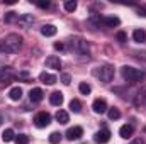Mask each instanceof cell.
I'll list each match as a JSON object with an SVG mask.
<instances>
[{
	"label": "cell",
	"mask_w": 146,
	"mask_h": 144,
	"mask_svg": "<svg viewBox=\"0 0 146 144\" xmlns=\"http://www.w3.org/2000/svg\"><path fill=\"white\" fill-rule=\"evenodd\" d=\"M22 49V37L15 32L12 34H7V36L2 39V44H0V51L7 53V54H15Z\"/></svg>",
	"instance_id": "6da1fadb"
},
{
	"label": "cell",
	"mask_w": 146,
	"mask_h": 144,
	"mask_svg": "<svg viewBox=\"0 0 146 144\" xmlns=\"http://www.w3.org/2000/svg\"><path fill=\"white\" fill-rule=\"evenodd\" d=\"M122 78L129 83H138V81H143L146 78V73L138 70V68H133V66H122Z\"/></svg>",
	"instance_id": "7a4b0ae2"
},
{
	"label": "cell",
	"mask_w": 146,
	"mask_h": 144,
	"mask_svg": "<svg viewBox=\"0 0 146 144\" xmlns=\"http://www.w3.org/2000/svg\"><path fill=\"white\" fill-rule=\"evenodd\" d=\"M68 48H70L72 53H76V54H88V44H87V41L78 36L72 37L68 41Z\"/></svg>",
	"instance_id": "3957f363"
},
{
	"label": "cell",
	"mask_w": 146,
	"mask_h": 144,
	"mask_svg": "<svg viewBox=\"0 0 146 144\" xmlns=\"http://www.w3.org/2000/svg\"><path fill=\"white\" fill-rule=\"evenodd\" d=\"M94 75L100 80V81H104V83H110L112 81V78H114V66H110V65H104V66H100V68H97Z\"/></svg>",
	"instance_id": "277c9868"
},
{
	"label": "cell",
	"mask_w": 146,
	"mask_h": 144,
	"mask_svg": "<svg viewBox=\"0 0 146 144\" xmlns=\"http://www.w3.org/2000/svg\"><path fill=\"white\" fill-rule=\"evenodd\" d=\"M15 78V71L10 66H2L0 68V83H10Z\"/></svg>",
	"instance_id": "5b68a950"
},
{
	"label": "cell",
	"mask_w": 146,
	"mask_h": 144,
	"mask_svg": "<svg viewBox=\"0 0 146 144\" xmlns=\"http://www.w3.org/2000/svg\"><path fill=\"white\" fill-rule=\"evenodd\" d=\"M34 122H36L37 127H46V126L51 124V115L48 112H39L36 115V119H34Z\"/></svg>",
	"instance_id": "8992f818"
},
{
	"label": "cell",
	"mask_w": 146,
	"mask_h": 144,
	"mask_svg": "<svg viewBox=\"0 0 146 144\" xmlns=\"http://www.w3.org/2000/svg\"><path fill=\"white\" fill-rule=\"evenodd\" d=\"M92 108L95 114H104V112H107V102L104 98H97V100H94Z\"/></svg>",
	"instance_id": "52a82bcc"
},
{
	"label": "cell",
	"mask_w": 146,
	"mask_h": 144,
	"mask_svg": "<svg viewBox=\"0 0 146 144\" xmlns=\"http://www.w3.org/2000/svg\"><path fill=\"white\" fill-rule=\"evenodd\" d=\"M95 143L99 144H107L110 141V132L107 131V129H102V131H99L97 134H95Z\"/></svg>",
	"instance_id": "ba28073f"
},
{
	"label": "cell",
	"mask_w": 146,
	"mask_h": 144,
	"mask_svg": "<svg viewBox=\"0 0 146 144\" xmlns=\"http://www.w3.org/2000/svg\"><path fill=\"white\" fill-rule=\"evenodd\" d=\"M100 22H102L106 27H117V26L121 24L119 17H115V15H110V17H100Z\"/></svg>",
	"instance_id": "9c48e42d"
},
{
	"label": "cell",
	"mask_w": 146,
	"mask_h": 144,
	"mask_svg": "<svg viewBox=\"0 0 146 144\" xmlns=\"http://www.w3.org/2000/svg\"><path fill=\"white\" fill-rule=\"evenodd\" d=\"M82 136H83V129L78 127V126H75V127H72V129H68V132H66V137H68L70 141H73V139H80Z\"/></svg>",
	"instance_id": "30bf717a"
},
{
	"label": "cell",
	"mask_w": 146,
	"mask_h": 144,
	"mask_svg": "<svg viewBox=\"0 0 146 144\" xmlns=\"http://www.w3.org/2000/svg\"><path fill=\"white\" fill-rule=\"evenodd\" d=\"M42 97H44V93H42V90H41V88H33V90L29 92V100H31L33 104L41 102V100H42Z\"/></svg>",
	"instance_id": "8fae6325"
},
{
	"label": "cell",
	"mask_w": 146,
	"mask_h": 144,
	"mask_svg": "<svg viewBox=\"0 0 146 144\" xmlns=\"http://www.w3.org/2000/svg\"><path fill=\"white\" fill-rule=\"evenodd\" d=\"M46 66L53 68V70H60L61 68V59L58 56H49V58H46Z\"/></svg>",
	"instance_id": "7c38bea8"
},
{
	"label": "cell",
	"mask_w": 146,
	"mask_h": 144,
	"mask_svg": "<svg viewBox=\"0 0 146 144\" xmlns=\"http://www.w3.org/2000/svg\"><path fill=\"white\" fill-rule=\"evenodd\" d=\"M39 80H41L42 83H46V85H53V83H56V81H58V78H56L54 75L46 73V71H42L41 75H39Z\"/></svg>",
	"instance_id": "4fadbf2b"
},
{
	"label": "cell",
	"mask_w": 146,
	"mask_h": 144,
	"mask_svg": "<svg viewBox=\"0 0 146 144\" xmlns=\"http://www.w3.org/2000/svg\"><path fill=\"white\" fill-rule=\"evenodd\" d=\"M133 132H134V127H133L131 124H126V126H122V127L119 129V136H121V137H124V139L131 137V136H133Z\"/></svg>",
	"instance_id": "5bb4252c"
},
{
	"label": "cell",
	"mask_w": 146,
	"mask_h": 144,
	"mask_svg": "<svg viewBox=\"0 0 146 144\" xmlns=\"http://www.w3.org/2000/svg\"><path fill=\"white\" fill-rule=\"evenodd\" d=\"M134 105H136V107L146 105V87L143 88V90L138 92V95H136V98H134Z\"/></svg>",
	"instance_id": "9a60e30c"
},
{
	"label": "cell",
	"mask_w": 146,
	"mask_h": 144,
	"mask_svg": "<svg viewBox=\"0 0 146 144\" xmlns=\"http://www.w3.org/2000/svg\"><path fill=\"white\" fill-rule=\"evenodd\" d=\"M56 31H58V29H56L53 24H46V26H42V27H41V34H42V36H46V37L54 36V34H56Z\"/></svg>",
	"instance_id": "2e32d148"
},
{
	"label": "cell",
	"mask_w": 146,
	"mask_h": 144,
	"mask_svg": "<svg viewBox=\"0 0 146 144\" xmlns=\"http://www.w3.org/2000/svg\"><path fill=\"white\" fill-rule=\"evenodd\" d=\"M9 97H10V100H14V102L21 100V98H22V88H21V87H14V88H10Z\"/></svg>",
	"instance_id": "e0dca14e"
},
{
	"label": "cell",
	"mask_w": 146,
	"mask_h": 144,
	"mask_svg": "<svg viewBox=\"0 0 146 144\" xmlns=\"http://www.w3.org/2000/svg\"><path fill=\"white\" fill-rule=\"evenodd\" d=\"M49 102H51V105H61L63 104V93L61 92H53L51 93V97H49Z\"/></svg>",
	"instance_id": "ac0fdd59"
},
{
	"label": "cell",
	"mask_w": 146,
	"mask_h": 144,
	"mask_svg": "<svg viewBox=\"0 0 146 144\" xmlns=\"http://www.w3.org/2000/svg\"><path fill=\"white\" fill-rule=\"evenodd\" d=\"M133 39H134L136 42H145L146 41V31H143V29H136V31L133 32Z\"/></svg>",
	"instance_id": "d6986e66"
},
{
	"label": "cell",
	"mask_w": 146,
	"mask_h": 144,
	"mask_svg": "<svg viewBox=\"0 0 146 144\" xmlns=\"http://www.w3.org/2000/svg\"><path fill=\"white\" fill-rule=\"evenodd\" d=\"M33 20H34V17H33V15H29V14L19 15V19H17V22H19V24H22L24 27H27V26H29V24H31Z\"/></svg>",
	"instance_id": "ffe728a7"
},
{
	"label": "cell",
	"mask_w": 146,
	"mask_h": 144,
	"mask_svg": "<svg viewBox=\"0 0 146 144\" xmlns=\"http://www.w3.org/2000/svg\"><path fill=\"white\" fill-rule=\"evenodd\" d=\"M54 117H56V120H58L60 124H66L68 119H70V117H68V112H65V110H58Z\"/></svg>",
	"instance_id": "44dd1931"
},
{
	"label": "cell",
	"mask_w": 146,
	"mask_h": 144,
	"mask_svg": "<svg viewBox=\"0 0 146 144\" xmlns=\"http://www.w3.org/2000/svg\"><path fill=\"white\" fill-rule=\"evenodd\" d=\"M2 139H3V143H10V141H14V139H15L14 131H12V129H5L3 134H2Z\"/></svg>",
	"instance_id": "7402d4cb"
},
{
	"label": "cell",
	"mask_w": 146,
	"mask_h": 144,
	"mask_svg": "<svg viewBox=\"0 0 146 144\" xmlns=\"http://www.w3.org/2000/svg\"><path fill=\"white\" fill-rule=\"evenodd\" d=\"M78 90H80L82 95H88V93L92 92V87H90L88 83H80V85H78Z\"/></svg>",
	"instance_id": "603a6c76"
},
{
	"label": "cell",
	"mask_w": 146,
	"mask_h": 144,
	"mask_svg": "<svg viewBox=\"0 0 146 144\" xmlns=\"http://www.w3.org/2000/svg\"><path fill=\"white\" fill-rule=\"evenodd\" d=\"M70 108H72L75 114H78L80 110H82V104H80V100H76V98H73L72 102H70Z\"/></svg>",
	"instance_id": "cb8c5ba5"
},
{
	"label": "cell",
	"mask_w": 146,
	"mask_h": 144,
	"mask_svg": "<svg viewBox=\"0 0 146 144\" xmlns=\"http://www.w3.org/2000/svg\"><path fill=\"white\" fill-rule=\"evenodd\" d=\"M76 7H78V5H76L75 0H68V2H65V10H66V12H75Z\"/></svg>",
	"instance_id": "d4e9b609"
},
{
	"label": "cell",
	"mask_w": 146,
	"mask_h": 144,
	"mask_svg": "<svg viewBox=\"0 0 146 144\" xmlns=\"http://www.w3.org/2000/svg\"><path fill=\"white\" fill-rule=\"evenodd\" d=\"M107 115H109V119H110V120H117V119L121 117V112H119L117 108L114 107V108H109V112H107Z\"/></svg>",
	"instance_id": "484cf974"
},
{
	"label": "cell",
	"mask_w": 146,
	"mask_h": 144,
	"mask_svg": "<svg viewBox=\"0 0 146 144\" xmlns=\"http://www.w3.org/2000/svg\"><path fill=\"white\" fill-rule=\"evenodd\" d=\"M60 141H61V134L60 132H51L49 134V143L51 144H60Z\"/></svg>",
	"instance_id": "4316f807"
},
{
	"label": "cell",
	"mask_w": 146,
	"mask_h": 144,
	"mask_svg": "<svg viewBox=\"0 0 146 144\" xmlns=\"http://www.w3.org/2000/svg\"><path fill=\"white\" fill-rule=\"evenodd\" d=\"M15 143L17 144H27L29 143V136H26V134H19V136L15 137Z\"/></svg>",
	"instance_id": "83f0119b"
},
{
	"label": "cell",
	"mask_w": 146,
	"mask_h": 144,
	"mask_svg": "<svg viewBox=\"0 0 146 144\" xmlns=\"http://www.w3.org/2000/svg\"><path fill=\"white\" fill-rule=\"evenodd\" d=\"M70 80H72V78H70V75H68V73L61 75V81H63L65 85H70Z\"/></svg>",
	"instance_id": "f1b7e54d"
},
{
	"label": "cell",
	"mask_w": 146,
	"mask_h": 144,
	"mask_svg": "<svg viewBox=\"0 0 146 144\" xmlns=\"http://www.w3.org/2000/svg\"><path fill=\"white\" fill-rule=\"evenodd\" d=\"M117 39H119V42H126V39H127L126 32H117Z\"/></svg>",
	"instance_id": "f546056e"
},
{
	"label": "cell",
	"mask_w": 146,
	"mask_h": 144,
	"mask_svg": "<svg viewBox=\"0 0 146 144\" xmlns=\"http://www.w3.org/2000/svg\"><path fill=\"white\" fill-rule=\"evenodd\" d=\"M37 7H41V9H48V7H49V2H37Z\"/></svg>",
	"instance_id": "4dcf8cb0"
},
{
	"label": "cell",
	"mask_w": 146,
	"mask_h": 144,
	"mask_svg": "<svg viewBox=\"0 0 146 144\" xmlns=\"http://www.w3.org/2000/svg\"><path fill=\"white\" fill-rule=\"evenodd\" d=\"M129 144H145V141H143L141 137H136V139H133Z\"/></svg>",
	"instance_id": "1f68e13d"
},
{
	"label": "cell",
	"mask_w": 146,
	"mask_h": 144,
	"mask_svg": "<svg viewBox=\"0 0 146 144\" xmlns=\"http://www.w3.org/2000/svg\"><path fill=\"white\" fill-rule=\"evenodd\" d=\"M136 9H138L139 15H146V7H136Z\"/></svg>",
	"instance_id": "d6a6232c"
},
{
	"label": "cell",
	"mask_w": 146,
	"mask_h": 144,
	"mask_svg": "<svg viewBox=\"0 0 146 144\" xmlns=\"http://www.w3.org/2000/svg\"><path fill=\"white\" fill-rule=\"evenodd\" d=\"M63 48H65V46H63L61 42H54V49H58V51H61Z\"/></svg>",
	"instance_id": "836d02e7"
},
{
	"label": "cell",
	"mask_w": 146,
	"mask_h": 144,
	"mask_svg": "<svg viewBox=\"0 0 146 144\" xmlns=\"http://www.w3.org/2000/svg\"><path fill=\"white\" fill-rule=\"evenodd\" d=\"M0 124H2V117H0Z\"/></svg>",
	"instance_id": "e575fe53"
}]
</instances>
